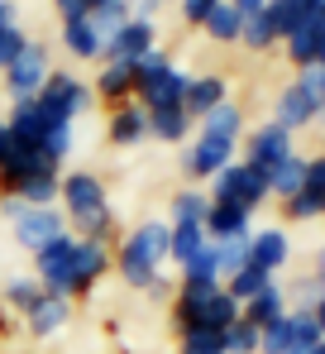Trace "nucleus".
Masks as SVG:
<instances>
[{"mask_svg":"<svg viewBox=\"0 0 325 354\" xmlns=\"http://www.w3.org/2000/svg\"><path fill=\"white\" fill-rule=\"evenodd\" d=\"M24 321H29V335H34V340H53L57 330H67V321H72V301L44 292V301H39Z\"/></svg>","mask_w":325,"mask_h":354,"instance_id":"23","label":"nucleus"},{"mask_svg":"<svg viewBox=\"0 0 325 354\" xmlns=\"http://www.w3.org/2000/svg\"><path fill=\"white\" fill-rule=\"evenodd\" d=\"M62 48H67V58H77V62H101V58H106V39L96 34L91 15H82V19H62Z\"/></svg>","mask_w":325,"mask_h":354,"instance_id":"20","label":"nucleus"},{"mask_svg":"<svg viewBox=\"0 0 325 354\" xmlns=\"http://www.w3.org/2000/svg\"><path fill=\"white\" fill-rule=\"evenodd\" d=\"M39 106H44L48 115L72 124L77 115H86V111L96 106V91H91V82H82L77 72H57L53 67V77H48L44 91H39Z\"/></svg>","mask_w":325,"mask_h":354,"instance_id":"9","label":"nucleus"},{"mask_svg":"<svg viewBox=\"0 0 325 354\" xmlns=\"http://www.w3.org/2000/svg\"><path fill=\"white\" fill-rule=\"evenodd\" d=\"M196 134H211V139H225V144H244V111L234 101H225L206 120H196Z\"/></svg>","mask_w":325,"mask_h":354,"instance_id":"25","label":"nucleus"},{"mask_svg":"<svg viewBox=\"0 0 325 354\" xmlns=\"http://www.w3.org/2000/svg\"><path fill=\"white\" fill-rule=\"evenodd\" d=\"M249 230H254V211H244V206H234V201H211V211H206V239H211V244L249 235Z\"/></svg>","mask_w":325,"mask_h":354,"instance_id":"21","label":"nucleus"},{"mask_svg":"<svg viewBox=\"0 0 325 354\" xmlns=\"http://www.w3.org/2000/svg\"><path fill=\"white\" fill-rule=\"evenodd\" d=\"M57 211H62V221L72 225V235H77V239L110 244V235H115V211H110V201H106V182L91 173V168H72V173H62Z\"/></svg>","mask_w":325,"mask_h":354,"instance_id":"1","label":"nucleus"},{"mask_svg":"<svg viewBox=\"0 0 325 354\" xmlns=\"http://www.w3.org/2000/svg\"><path fill=\"white\" fill-rule=\"evenodd\" d=\"M162 10V0H134V19H154Z\"/></svg>","mask_w":325,"mask_h":354,"instance_id":"48","label":"nucleus"},{"mask_svg":"<svg viewBox=\"0 0 325 354\" xmlns=\"http://www.w3.org/2000/svg\"><path fill=\"white\" fill-rule=\"evenodd\" d=\"M239 144H225V139H211V134H196L187 149H182V173L192 182H211L216 173H225L234 163Z\"/></svg>","mask_w":325,"mask_h":354,"instance_id":"13","label":"nucleus"},{"mask_svg":"<svg viewBox=\"0 0 325 354\" xmlns=\"http://www.w3.org/2000/svg\"><path fill=\"white\" fill-rule=\"evenodd\" d=\"M311 316H316V326H321V335H325V292L311 301Z\"/></svg>","mask_w":325,"mask_h":354,"instance_id":"51","label":"nucleus"},{"mask_svg":"<svg viewBox=\"0 0 325 354\" xmlns=\"http://www.w3.org/2000/svg\"><path fill=\"white\" fill-rule=\"evenodd\" d=\"M67 230V221H62V211L57 206H24L19 201V211H15V221H10V235L19 249H29V254H39L48 239H57Z\"/></svg>","mask_w":325,"mask_h":354,"instance_id":"10","label":"nucleus"},{"mask_svg":"<svg viewBox=\"0 0 325 354\" xmlns=\"http://www.w3.org/2000/svg\"><path fill=\"white\" fill-rule=\"evenodd\" d=\"M287 354H316V345H311V350H287Z\"/></svg>","mask_w":325,"mask_h":354,"instance_id":"52","label":"nucleus"},{"mask_svg":"<svg viewBox=\"0 0 325 354\" xmlns=\"http://www.w3.org/2000/svg\"><path fill=\"white\" fill-rule=\"evenodd\" d=\"M24 48H29V34H24L19 24H10V29H0V72H5L10 62L19 58Z\"/></svg>","mask_w":325,"mask_h":354,"instance_id":"42","label":"nucleus"},{"mask_svg":"<svg viewBox=\"0 0 325 354\" xmlns=\"http://www.w3.org/2000/svg\"><path fill=\"white\" fill-rule=\"evenodd\" d=\"M287 153H297L292 129H282V124H272V120H263L259 129H244V163H254L259 173H272Z\"/></svg>","mask_w":325,"mask_h":354,"instance_id":"11","label":"nucleus"},{"mask_svg":"<svg viewBox=\"0 0 325 354\" xmlns=\"http://www.w3.org/2000/svg\"><path fill=\"white\" fill-rule=\"evenodd\" d=\"M162 263H167V221L134 225L129 235L120 239V249H115V273L134 292H149V283L162 273Z\"/></svg>","mask_w":325,"mask_h":354,"instance_id":"3","label":"nucleus"},{"mask_svg":"<svg viewBox=\"0 0 325 354\" xmlns=\"http://www.w3.org/2000/svg\"><path fill=\"white\" fill-rule=\"evenodd\" d=\"M91 91H96V101H106L110 111H115V106H129V101H134V67H124V62H101Z\"/></svg>","mask_w":325,"mask_h":354,"instance_id":"22","label":"nucleus"},{"mask_svg":"<svg viewBox=\"0 0 325 354\" xmlns=\"http://www.w3.org/2000/svg\"><path fill=\"white\" fill-rule=\"evenodd\" d=\"M287 44V58L297 72H306V67H321V48H325V0H311V10H306V19L282 39Z\"/></svg>","mask_w":325,"mask_h":354,"instance_id":"12","label":"nucleus"},{"mask_svg":"<svg viewBox=\"0 0 325 354\" xmlns=\"http://www.w3.org/2000/svg\"><path fill=\"white\" fill-rule=\"evenodd\" d=\"M321 216H325V192H321Z\"/></svg>","mask_w":325,"mask_h":354,"instance_id":"54","label":"nucleus"},{"mask_svg":"<svg viewBox=\"0 0 325 354\" xmlns=\"http://www.w3.org/2000/svg\"><path fill=\"white\" fill-rule=\"evenodd\" d=\"M234 321H239V301L225 292V283H177V297H172L177 335H187V330H216V335H225Z\"/></svg>","mask_w":325,"mask_h":354,"instance_id":"2","label":"nucleus"},{"mask_svg":"<svg viewBox=\"0 0 325 354\" xmlns=\"http://www.w3.org/2000/svg\"><path fill=\"white\" fill-rule=\"evenodd\" d=\"M177 354H225V335H216V330H187Z\"/></svg>","mask_w":325,"mask_h":354,"instance_id":"41","label":"nucleus"},{"mask_svg":"<svg viewBox=\"0 0 325 354\" xmlns=\"http://www.w3.org/2000/svg\"><path fill=\"white\" fill-rule=\"evenodd\" d=\"M325 115V72L321 67H306V72H297V82H287L282 91H277V106H272V124H282V129H306L311 120Z\"/></svg>","mask_w":325,"mask_h":354,"instance_id":"5","label":"nucleus"},{"mask_svg":"<svg viewBox=\"0 0 325 354\" xmlns=\"http://www.w3.org/2000/svg\"><path fill=\"white\" fill-rule=\"evenodd\" d=\"M57 5V19H82V15H91V0H53Z\"/></svg>","mask_w":325,"mask_h":354,"instance_id":"44","label":"nucleus"},{"mask_svg":"<svg viewBox=\"0 0 325 354\" xmlns=\"http://www.w3.org/2000/svg\"><path fill=\"white\" fill-rule=\"evenodd\" d=\"M106 134L115 149H139L144 139H149V111L139 106V101H129V106H115L106 120Z\"/></svg>","mask_w":325,"mask_h":354,"instance_id":"19","label":"nucleus"},{"mask_svg":"<svg viewBox=\"0 0 325 354\" xmlns=\"http://www.w3.org/2000/svg\"><path fill=\"white\" fill-rule=\"evenodd\" d=\"M10 24H19L15 19V0H0V29H10Z\"/></svg>","mask_w":325,"mask_h":354,"instance_id":"49","label":"nucleus"},{"mask_svg":"<svg viewBox=\"0 0 325 354\" xmlns=\"http://www.w3.org/2000/svg\"><path fill=\"white\" fill-rule=\"evenodd\" d=\"M72 259H77V235L62 230L57 239H48L39 254H34V278L44 283V292L67 297L77 301V278H72Z\"/></svg>","mask_w":325,"mask_h":354,"instance_id":"6","label":"nucleus"},{"mask_svg":"<svg viewBox=\"0 0 325 354\" xmlns=\"http://www.w3.org/2000/svg\"><path fill=\"white\" fill-rule=\"evenodd\" d=\"M196 129V120L187 115L182 106H167V111H149V139L158 144H187Z\"/></svg>","mask_w":325,"mask_h":354,"instance_id":"24","label":"nucleus"},{"mask_svg":"<svg viewBox=\"0 0 325 354\" xmlns=\"http://www.w3.org/2000/svg\"><path fill=\"white\" fill-rule=\"evenodd\" d=\"M5 124H10L24 144H34V149H44L57 129H67V120L48 115V111L39 106V96H34V101H15V106H10V115H5Z\"/></svg>","mask_w":325,"mask_h":354,"instance_id":"14","label":"nucleus"},{"mask_svg":"<svg viewBox=\"0 0 325 354\" xmlns=\"http://www.w3.org/2000/svg\"><path fill=\"white\" fill-rule=\"evenodd\" d=\"M206 225H167V263H192L201 249H206Z\"/></svg>","mask_w":325,"mask_h":354,"instance_id":"28","label":"nucleus"},{"mask_svg":"<svg viewBox=\"0 0 325 354\" xmlns=\"http://www.w3.org/2000/svg\"><path fill=\"white\" fill-rule=\"evenodd\" d=\"M206 211H211V192H201V187H182V192L172 196L167 225H206Z\"/></svg>","mask_w":325,"mask_h":354,"instance_id":"27","label":"nucleus"},{"mask_svg":"<svg viewBox=\"0 0 325 354\" xmlns=\"http://www.w3.org/2000/svg\"><path fill=\"white\" fill-rule=\"evenodd\" d=\"M263 288H272V273H268V268H259V263H244L234 278H225V292L234 297L239 306H244L249 297H259Z\"/></svg>","mask_w":325,"mask_h":354,"instance_id":"31","label":"nucleus"},{"mask_svg":"<svg viewBox=\"0 0 325 354\" xmlns=\"http://www.w3.org/2000/svg\"><path fill=\"white\" fill-rule=\"evenodd\" d=\"M268 196H272L268 173H259V168L244 163V158H234L225 173L211 177V201H234V206H244V211H259Z\"/></svg>","mask_w":325,"mask_h":354,"instance_id":"8","label":"nucleus"},{"mask_svg":"<svg viewBox=\"0 0 325 354\" xmlns=\"http://www.w3.org/2000/svg\"><path fill=\"white\" fill-rule=\"evenodd\" d=\"M311 278H316V283L325 288V244L316 249V263H311Z\"/></svg>","mask_w":325,"mask_h":354,"instance_id":"50","label":"nucleus"},{"mask_svg":"<svg viewBox=\"0 0 325 354\" xmlns=\"http://www.w3.org/2000/svg\"><path fill=\"white\" fill-rule=\"evenodd\" d=\"M287 259H292V239H287L282 225H263V230L249 235V263H259L268 273H282Z\"/></svg>","mask_w":325,"mask_h":354,"instance_id":"18","label":"nucleus"},{"mask_svg":"<svg viewBox=\"0 0 325 354\" xmlns=\"http://www.w3.org/2000/svg\"><path fill=\"white\" fill-rule=\"evenodd\" d=\"M230 101V82L220 77V72H201V77H192L187 82V96H182V111L192 120H206L216 106Z\"/></svg>","mask_w":325,"mask_h":354,"instance_id":"17","label":"nucleus"},{"mask_svg":"<svg viewBox=\"0 0 325 354\" xmlns=\"http://www.w3.org/2000/svg\"><path fill=\"white\" fill-rule=\"evenodd\" d=\"M225 354H259V330H254L244 316L225 330Z\"/></svg>","mask_w":325,"mask_h":354,"instance_id":"40","label":"nucleus"},{"mask_svg":"<svg viewBox=\"0 0 325 354\" xmlns=\"http://www.w3.org/2000/svg\"><path fill=\"white\" fill-rule=\"evenodd\" d=\"M321 292H325V288L316 283V278H301V283H297V306H311Z\"/></svg>","mask_w":325,"mask_h":354,"instance_id":"46","label":"nucleus"},{"mask_svg":"<svg viewBox=\"0 0 325 354\" xmlns=\"http://www.w3.org/2000/svg\"><path fill=\"white\" fill-rule=\"evenodd\" d=\"M306 10H311V0H268V19H272V29H277V39H287L306 19Z\"/></svg>","mask_w":325,"mask_h":354,"instance_id":"35","label":"nucleus"},{"mask_svg":"<svg viewBox=\"0 0 325 354\" xmlns=\"http://www.w3.org/2000/svg\"><path fill=\"white\" fill-rule=\"evenodd\" d=\"M106 273H115V254L110 244H96V239H77V259H72V278H77V297L91 292Z\"/></svg>","mask_w":325,"mask_h":354,"instance_id":"16","label":"nucleus"},{"mask_svg":"<svg viewBox=\"0 0 325 354\" xmlns=\"http://www.w3.org/2000/svg\"><path fill=\"white\" fill-rule=\"evenodd\" d=\"M158 48V29H154V19H129L120 34H110L106 39V58L101 62H124V67H134V62L144 58V53H154Z\"/></svg>","mask_w":325,"mask_h":354,"instance_id":"15","label":"nucleus"},{"mask_svg":"<svg viewBox=\"0 0 325 354\" xmlns=\"http://www.w3.org/2000/svg\"><path fill=\"white\" fill-rule=\"evenodd\" d=\"M282 216H287L292 225H306V221H321V201H316L311 192H297V196H287V201H282Z\"/></svg>","mask_w":325,"mask_h":354,"instance_id":"39","label":"nucleus"},{"mask_svg":"<svg viewBox=\"0 0 325 354\" xmlns=\"http://www.w3.org/2000/svg\"><path fill=\"white\" fill-rule=\"evenodd\" d=\"M316 354H325V340H321V345H316Z\"/></svg>","mask_w":325,"mask_h":354,"instance_id":"53","label":"nucleus"},{"mask_svg":"<svg viewBox=\"0 0 325 354\" xmlns=\"http://www.w3.org/2000/svg\"><path fill=\"white\" fill-rule=\"evenodd\" d=\"M239 44H244V48H254V53H263V48H272V44H282V39H277V29H272V19H268V10L244 19V34H239Z\"/></svg>","mask_w":325,"mask_h":354,"instance_id":"36","label":"nucleus"},{"mask_svg":"<svg viewBox=\"0 0 325 354\" xmlns=\"http://www.w3.org/2000/svg\"><path fill=\"white\" fill-rule=\"evenodd\" d=\"M201 34H206L211 44H239V34H244V15H239L230 0H220L216 10H211V19L201 24Z\"/></svg>","mask_w":325,"mask_h":354,"instance_id":"30","label":"nucleus"},{"mask_svg":"<svg viewBox=\"0 0 325 354\" xmlns=\"http://www.w3.org/2000/svg\"><path fill=\"white\" fill-rule=\"evenodd\" d=\"M149 297H154V301H172V297H177V283H172V278H154V283H149Z\"/></svg>","mask_w":325,"mask_h":354,"instance_id":"45","label":"nucleus"},{"mask_svg":"<svg viewBox=\"0 0 325 354\" xmlns=\"http://www.w3.org/2000/svg\"><path fill=\"white\" fill-rule=\"evenodd\" d=\"M0 124H5V115H0Z\"/></svg>","mask_w":325,"mask_h":354,"instance_id":"55","label":"nucleus"},{"mask_svg":"<svg viewBox=\"0 0 325 354\" xmlns=\"http://www.w3.org/2000/svg\"><path fill=\"white\" fill-rule=\"evenodd\" d=\"M220 0H177V10H182V24H192V29H201L206 19H211V10H216Z\"/></svg>","mask_w":325,"mask_h":354,"instance_id":"43","label":"nucleus"},{"mask_svg":"<svg viewBox=\"0 0 325 354\" xmlns=\"http://www.w3.org/2000/svg\"><path fill=\"white\" fill-rule=\"evenodd\" d=\"M287 321H292V350H311V345L325 340L316 316H311V306H287Z\"/></svg>","mask_w":325,"mask_h":354,"instance_id":"34","label":"nucleus"},{"mask_svg":"<svg viewBox=\"0 0 325 354\" xmlns=\"http://www.w3.org/2000/svg\"><path fill=\"white\" fill-rule=\"evenodd\" d=\"M249 235H254V230H249ZM249 235H234V239L211 244V249H216V263H220V283H225V278H234V273L249 263Z\"/></svg>","mask_w":325,"mask_h":354,"instance_id":"33","label":"nucleus"},{"mask_svg":"<svg viewBox=\"0 0 325 354\" xmlns=\"http://www.w3.org/2000/svg\"><path fill=\"white\" fill-rule=\"evenodd\" d=\"M287 350H292V321L277 316L272 326L259 330V354H287Z\"/></svg>","mask_w":325,"mask_h":354,"instance_id":"38","label":"nucleus"},{"mask_svg":"<svg viewBox=\"0 0 325 354\" xmlns=\"http://www.w3.org/2000/svg\"><path fill=\"white\" fill-rule=\"evenodd\" d=\"M5 301H10V311L29 316V311L44 301V283H39L34 273H19V278H10V283H5Z\"/></svg>","mask_w":325,"mask_h":354,"instance_id":"32","label":"nucleus"},{"mask_svg":"<svg viewBox=\"0 0 325 354\" xmlns=\"http://www.w3.org/2000/svg\"><path fill=\"white\" fill-rule=\"evenodd\" d=\"M239 316H244L254 330H263V326H272L277 316H287V292L272 283V288H263L259 297H249V301L239 306Z\"/></svg>","mask_w":325,"mask_h":354,"instance_id":"26","label":"nucleus"},{"mask_svg":"<svg viewBox=\"0 0 325 354\" xmlns=\"http://www.w3.org/2000/svg\"><path fill=\"white\" fill-rule=\"evenodd\" d=\"M306 187V153H287L277 168L268 173V192L277 201H287V196H297Z\"/></svg>","mask_w":325,"mask_h":354,"instance_id":"29","label":"nucleus"},{"mask_svg":"<svg viewBox=\"0 0 325 354\" xmlns=\"http://www.w3.org/2000/svg\"><path fill=\"white\" fill-rule=\"evenodd\" d=\"M321 124H325V115H321Z\"/></svg>","mask_w":325,"mask_h":354,"instance_id":"56","label":"nucleus"},{"mask_svg":"<svg viewBox=\"0 0 325 354\" xmlns=\"http://www.w3.org/2000/svg\"><path fill=\"white\" fill-rule=\"evenodd\" d=\"M177 283H220V263H216V249L206 244L192 263H182V273H177Z\"/></svg>","mask_w":325,"mask_h":354,"instance_id":"37","label":"nucleus"},{"mask_svg":"<svg viewBox=\"0 0 325 354\" xmlns=\"http://www.w3.org/2000/svg\"><path fill=\"white\" fill-rule=\"evenodd\" d=\"M187 72L177 67V62L167 58L162 48L154 53H144V58L134 62V101L144 106V111H167V106H182V96H187Z\"/></svg>","mask_w":325,"mask_h":354,"instance_id":"4","label":"nucleus"},{"mask_svg":"<svg viewBox=\"0 0 325 354\" xmlns=\"http://www.w3.org/2000/svg\"><path fill=\"white\" fill-rule=\"evenodd\" d=\"M230 5H234V10H239L244 19H249V15H263V10H268V0H230Z\"/></svg>","mask_w":325,"mask_h":354,"instance_id":"47","label":"nucleus"},{"mask_svg":"<svg viewBox=\"0 0 325 354\" xmlns=\"http://www.w3.org/2000/svg\"><path fill=\"white\" fill-rule=\"evenodd\" d=\"M48 77H53V58H48V48H44L39 39H29V48L0 72V86H5V96H10V106H15V101H34V96L44 91Z\"/></svg>","mask_w":325,"mask_h":354,"instance_id":"7","label":"nucleus"}]
</instances>
